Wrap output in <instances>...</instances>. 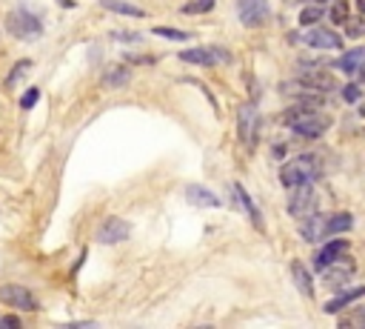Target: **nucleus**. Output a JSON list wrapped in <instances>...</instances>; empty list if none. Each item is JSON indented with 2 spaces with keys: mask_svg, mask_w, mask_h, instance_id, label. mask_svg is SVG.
Returning <instances> with one entry per match:
<instances>
[{
  "mask_svg": "<svg viewBox=\"0 0 365 329\" xmlns=\"http://www.w3.org/2000/svg\"><path fill=\"white\" fill-rule=\"evenodd\" d=\"M288 127H291L294 135H300V138H305V141H317V138H323V135L328 132L331 117L323 115L319 109H305L300 117H294V120L288 123Z\"/></svg>",
  "mask_w": 365,
  "mask_h": 329,
  "instance_id": "obj_1",
  "label": "nucleus"
},
{
  "mask_svg": "<svg viewBox=\"0 0 365 329\" xmlns=\"http://www.w3.org/2000/svg\"><path fill=\"white\" fill-rule=\"evenodd\" d=\"M317 175V160L311 155H300L288 163L280 167V183L286 189H294V186H303V183H311V178Z\"/></svg>",
  "mask_w": 365,
  "mask_h": 329,
  "instance_id": "obj_2",
  "label": "nucleus"
},
{
  "mask_svg": "<svg viewBox=\"0 0 365 329\" xmlns=\"http://www.w3.org/2000/svg\"><path fill=\"white\" fill-rule=\"evenodd\" d=\"M6 29H9L15 37H20V40H32V37H40V34H43V23H40L32 12H26V9L9 12V15H6Z\"/></svg>",
  "mask_w": 365,
  "mask_h": 329,
  "instance_id": "obj_3",
  "label": "nucleus"
},
{
  "mask_svg": "<svg viewBox=\"0 0 365 329\" xmlns=\"http://www.w3.org/2000/svg\"><path fill=\"white\" fill-rule=\"evenodd\" d=\"M257 132H260V115H257V106L248 101L237 112V138H240L243 146L251 149L257 143Z\"/></svg>",
  "mask_w": 365,
  "mask_h": 329,
  "instance_id": "obj_4",
  "label": "nucleus"
},
{
  "mask_svg": "<svg viewBox=\"0 0 365 329\" xmlns=\"http://www.w3.org/2000/svg\"><path fill=\"white\" fill-rule=\"evenodd\" d=\"M0 301H4L6 307H12V309H20V312H34V309H40L37 298L26 290V286H18V283L0 286Z\"/></svg>",
  "mask_w": 365,
  "mask_h": 329,
  "instance_id": "obj_5",
  "label": "nucleus"
},
{
  "mask_svg": "<svg viewBox=\"0 0 365 329\" xmlns=\"http://www.w3.org/2000/svg\"><path fill=\"white\" fill-rule=\"evenodd\" d=\"M314 209H317L314 186H311V183L294 186V192H291V198H288V212H291L297 221H305L308 215H314Z\"/></svg>",
  "mask_w": 365,
  "mask_h": 329,
  "instance_id": "obj_6",
  "label": "nucleus"
},
{
  "mask_svg": "<svg viewBox=\"0 0 365 329\" xmlns=\"http://www.w3.org/2000/svg\"><path fill=\"white\" fill-rule=\"evenodd\" d=\"M303 44L311 46V49H343V37L334 32V29H323V26H311L305 34H303Z\"/></svg>",
  "mask_w": 365,
  "mask_h": 329,
  "instance_id": "obj_7",
  "label": "nucleus"
},
{
  "mask_svg": "<svg viewBox=\"0 0 365 329\" xmlns=\"http://www.w3.org/2000/svg\"><path fill=\"white\" fill-rule=\"evenodd\" d=\"M180 60L182 63H194V66H217V63L228 60V52L214 49V46H194V49L180 52Z\"/></svg>",
  "mask_w": 365,
  "mask_h": 329,
  "instance_id": "obj_8",
  "label": "nucleus"
},
{
  "mask_svg": "<svg viewBox=\"0 0 365 329\" xmlns=\"http://www.w3.org/2000/svg\"><path fill=\"white\" fill-rule=\"evenodd\" d=\"M237 18H240L243 26L257 29V26H263L268 20V4H265V0H240V4H237Z\"/></svg>",
  "mask_w": 365,
  "mask_h": 329,
  "instance_id": "obj_9",
  "label": "nucleus"
},
{
  "mask_svg": "<svg viewBox=\"0 0 365 329\" xmlns=\"http://www.w3.org/2000/svg\"><path fill=\"white\" fill-rule=\"evenodd\" d=\"M131 235V226L123 221V218H117V215H112V218H106L103 224H100V229H98V240L100 243H120V240H126Z\"/></svg>",
  "mask_w": 365,
  "mask_h": 329,
  "instance_id": "obj_10",
  "label": "nucleus"
},
{
  "mask_svg": "<svg viewBox=\"0 0 365 329\" xmlns=\"http://www.w3.org/2000/svg\"><path fill=\"white\" fill-rule=\"evenodd\" d=\"M345 252H348V240H343V238H334V240H328V243L323 246V250H319V252L314 255V266H317L319 272H323L326 266H331L334 261H340Z\"/></svg>",
  "mask_w": 365,
  "mask_h": 329,
  "instance_id": "obj_11",
  "label": "nucleus"
},
{
  "mask_svg": "<svg viewBox=\"0 0 365 329\" xmlns=\"http://www.w3.org/2000/svg\"><path fill=\"white\" fill-rule=\"evenodd\" d=\"M351 278H354V264L345 255L340 261H334L331 266L323 269V280L328 286H345V283H351Z\"/></svg>",
  "mask_w": 365,
  "mask_h": 329,
  "instance_id": "obj_12",
  "label": "nucleus"
},
{
  "mask_svg": "<svg viewBox=\"0 0 365 329\" xmlns=\"http://www.w3.org/2000/svg\"><path fill=\"white\" fill-rule=\"evenodd\" d=\"M186 198H189V203L203 207V209H217L220 207V198L208 186H203V183H189L186 186Z\"/></svg>",
  "mask_w": 365,
  "mask_h": 329,
  "instance_id": "obj_13",
  "label": "nucleus"
},
{
  "mask_svg": "<svg viewBox=\"0 0 365 329\" xmlns=\"http://www.w3.org/2000/svg\"><path fill=\"white\" fill-rule=\"evenodd\" d=\"M300 80H303L305 86H311V89H317V92H323V95H328V92L337 89V80H334L328 72H314V69H308Z\"/></svg>",
  "mask_w": 365,
  "mask_h": 329,
  "instance_id": "obj_14",
  "label": "nucleus"
},
{
  "mask_svg": "<svg viewBox=\"0 0 365 329\" xmlns=\"http://www.w3.org/2000/svg\"><path fill=\"white\" fill-rule=\"evenodd\" d=\"M128 80H131L128 66H126V63H117V66H106V69H103L100 84H103L106 89H117V86H126Z\"/></svg>",
  "mask_w": 365,
  "mask_h": 329,
  "instance_id": "obj_15",
  "label": "nucleus"
},
{
  "mask_svg": "<svg viewBox=\"0 0 365 329\" xmlns=\"http://www.w3.org/2000/svg\"><path fill=\"white\" fill-rule=\"evenodd\" d=\"M234 200L243 207V212L248 215V221L257 226V229H263V218H260V209H257V203L251 200V195L246 192V186H240V183H234Z\"/></svg>",
  "mask_w": 365,
  "mask_h": 329,
  "instance_id": "obj_16",
  "label": "nucleus"
},
{
  "mask_svg": "<svg viewBox=\"0 0 365 329\" xmlns=\"http://www.w3.org/2000/svg\"><path fill=\"white\" fill-rule=\"evenodd\" d=\"M365 295V286H354V290H345V292H340L337 298H331L323 309L328 312V315H334V312H340V309H345V307H351L354 301H359Z\"/></svg>",
  "mask_w": 365,
  "mask_h": 329,
  "instance_id": "obj_17",
  "label": "nucleus"
},
{
  "mask_svg": "<svg viewBox=\"0 0 365 329\" xmlns=\"http://www.w3.org/2000/svg\"><path fill=\"white\" fill-rule=\"evenodd\" d=\"M291 278H294L297 290L303 295H308V298L314 295V280H311V272H308V266L303 261H291Z\"/></svg>",
  "mask_w": 365,
  "mask_h": 329,
  "instance_id": "obj_18",
  "label": "nucleus"
},
{
  "mask_svg": "<svg viewBox=\"0 0 365 329\" xmlns=\"http://www.w3.org/2000/svg\"><path fill=\"white\" fill-rule=\"evenodd\" d=\"M100 6L114 12V15H126V18H146V12L134 4H126V0H100Z\"/></svg>",
  "mask_w": 365,
  "mask_h": 329,
  "instance_id": "obj_19",
  "label": "nucleus"
},
{
  "mask_svg": "<svg viewBox=\"0 0 365 329\" xmlns=\"http://www.w3.org/2000/svg\"><path fill=\"white\" fill-rule=\"evenodd\" d=\"M337 66H340L345 75H357V72L365 66V49H359V46H357V49L345 52V55L340 58V63H337Z\"/></svg>",
  "mask_w": 365,
  "mask_h": 329,
  "instance_id": "obj_20",
  "label": "nucleus"
},
{
  "mask_svg": "<svg viewBox=\"0 0 365 329\" xmlns=\"http://www.w3.org/2000/svg\"><path fill=\"white\" fill-rule=\"evenodd\" d=\"M300 235H303V240H308V243L326 238V221H319L317 215H308L305 224H303V229H300Z\"/></svg>",
  "mask_w": 365,
  "mask_h": 329,
  "instance_id": "obj_21",
  "label": "nucleus"
},
{
  "mask_svg": "<svg viewBox=\"0 0 365 329\" xmlns=\"http://www.w3.org/2000/svg\"><path fill=\"white\" fill-rule=\"evenodd\" d=\"M351 226H354V218H351L348 212H337V215L326 218V238H331V235H343V232H348Z\"/></svg>",
  "mask_w": 365,
  "mask_h": 329,
  "instance_id": "obj_22",
  "label": "nucleus"
},
{
  "mask_svg": "<svg viewBox=\"0 0 365 329\" xmlns=\"http://www.w3.org/2000/svg\"><path fill=\"white\" fill-rule=\"evenodd\" d=\"M326 18V6H319V4H311V6H305L303 12H300V26H314V23H319Z\"/></svg>",
  "mask_w": 365,
  "mask_h": 329,
  "instance_id": "obj_23",
  "label": "nucleus"
},
{
  "mask_svg": "<svg viewBox=\"0 0 365 329\" xmlns=\"http://www.w3.org/2000/svg\"><path fill=\"white\" fill-rule=\"evenodd\" d=\"M214 6H217L214 0H189V4L182 6L180 12H182V15H208Z\"/></svg>",
  "mask_w": 365,
  "mask_h": 329,
  "instance_id": "obj_24",
  "label": "nucleus"
},
{
  "mask_svg": "<svg viewBox=\"0 0 365 329\" xmlns=\"http://www.w3.org/2000/svg\"><path fill=\"white\" fill-rule=\"evenodd\" d=\"M29 69H32V60H18V63L12 66V72H9V77H6V86H18Z\"/></svg>",
  "mask_w": 365,
  "mask_h": 329,
  "instance_id": "obj_25",
  "label": "nucleus"
},
{
  "mask_svg": "<svg viewBox=\"0 0 365 329\" xmlns=\"http://www.w3.org/2000/svg\"><path fill=\"white\" fill-rule=\"evenodd\" d=\"M340 326H357V329H365V307H357L351 315L340 318Z\"/></svg>",
  "mask_w": 365,
  "mask_h": 329,
  "instance_id": "obj_26",
  "label": "nucleus"
},
{
  "mask_svg": "<svg viewBox=\"0 0 365 329\" xmlns=\"http://www.w3.org/2000/svg\"><path fill=\"white\" fill-rule=\"evenodd\" d=\"M328 15H331V23H345L348 20V4H345V0H334Z\"/></svg>",
  "mask_w": 365,
  "mask_h": 329,
  "instance_id": "obj_27",
  "label": "nucleus"
},
{
  "mask_svg": "<svg viewBox=\"0 0 365 329\" xmlns=\"http://www.w3.org/2000/svg\"><path fill=\"white\" fill-rule=\"evenodd\" d=\"M152 32H154V34H160V37H168V40H189V37H192L189 32H182V29H171V26H154Z\"/></svg>",
  "mask_w": 365,
  "mask_h": 329,
  "instance_id": "obj_28",
  "label": "nucleus"
},
{
  "mask_svg": "<svg viewBox=\"0 0 365 329\" xmlns=\"http://www.w3.org/2000/svg\"><path fill=\"white\" fill-rule=\"evenodd\" d=\"M37 98H40V89H37V86L26 89V92H23V98H20V109H32V106L37 103Z\"/></svg>",
  "mask_w": 365,
  "mask_h": 329,
  "instance_id": "obj_29",
  "label": "nucleus"
},
{
  "mask_svg": "<svg viewBox=\"0 0 365 329\" xmlns=\"http://www.w3.org/2000/svg\"><path fill=\"white\" fill-rule=\"evenodd\" d=\"M343 98H345V103H357L362 98V89L357 84H348V86H343Z\"/></svg>",
  "mask_w": 365,
  "mask_h": 329,
  "instance_id": "obj_30",
  "label": "nucleus"
},
{
  "mask_svg": "<svg viewBox=\"0 0 365 329\" xmlns=\"http://www.w3.org/2000/svg\"><path fill=\"white\" fill-rule=\"evenodd\" d=\"M348 34H351V37H359V34H365V29H362V23H359V20H354V23H348Z\"/></svg>",
  "mask_w": 365,
  "mask_h": 329,
  "instance_id": "obj_31",
  "label": "nucleus"
},
{
  "mask_svg": "<svg viewBox=\"0 0 365 329\" xmlns=\"http://www.w3.org/2000/svg\"><path fill=\"white\" fill-rule=\"evenodd\" d=\"M0 326H20V318H15V315H6V318H0Z\"/></svg>",
  "mask_w": 365,
  "mask_h": 329,
  "instance_id": "obj_32",
  "label": "nucleus"
},
{
  "mask_svg": "<svg viewBox=\"0 0 365 329\" xmlns=\"http://www.w3.org/2000/svg\"><path fill=\"white\" fill-rule=\"evenodd\" d=\"M126 60H131V63H152L154 58H137V55H126Z\"/></svg>",
  "mask_w": 365,
  "mask_h": 329,
  "instance_id": "obj_33",
  "label": "nucleus"
},
{
  "mask_svg": "<svg viewBox=\"0 0 365 329\" xmlns=\"http://www.w3.org/2000/svg\"><path fill=\"white\" fill-rule=\"evenodd\" d=\"M357 9H359L362 15H365V0H357Z\"/></svg>",
  "mask_w": 365,
  "mask_h": 329,
  "instance_id": "obj_34",
  "label": "nucleus"
},
{
  "mask_svg": "<svg viewBox=\"0 0 365 329\" xmlns=\"http://www.w3.org/2000/svg\"><path fill=\"white\" fill-rule=\"evenodd\" d=\"M60 4H63L66 9H72V6H74V4H72V0H60Z\"/></svg>",
  "mask_w": 365,
  "mask_h": 329,
  "instance_id": "obj_35",
  "label": "nucleus"
}]
</instances>
